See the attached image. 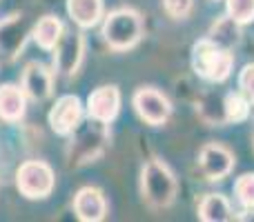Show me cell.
I'll return each mask as SVG.
<instances>
[{"label": "cell", "mask_w": 254, "mask_h": 222, "mask_svg": "<svg viewBox=\"0 0 254 222\" xmlns=\"http://www.w3.org/2000/svg\"><path fill=\"white\" fill-rule=\"evenodd\" d=\"M121 109V91L114 85H103L94 89L87 98V116L103 122H112Z\"/></svg>", "instance_id": "cell-11"}, {"label": "cell", "mask_w": 254, "mask_h": 222, "mask_svg": "<svg viewBox=\"0 0 254 222\" xmlns=\"http://www.w3.org/2000/svg\"><path fill=\"white\" fill-rule=\"evenodd\" d=\"M63 31H65V27L56 16H45L34 25V40L43 49H54L61 40Z\"/></svg>", "instance_id": "cell-18"}, {"label": "cell", "mask_w": 254, "mask_h": 222, "mask_svg": "<svg viewBox=\"0 0 254 222\" xmlns=\"http://www.w3.org/2000/svg\"><path fill=\"white\" fill-rule=\"evenodd\" d=\"M25 116V91L16 85H0V118L16 122Z\"/></svg>", "instance_id": "cell-16"}, {"label": "cell", "mask_w": 254, "mask_h": 222, "mask_svg": "<svg viewBox=\"0 0 254 222\" xmlns=\"http://www.w3.org/2000/svg\"><path fill=\"white\" fill-rule=\"evenodd\" d=\"M52 85H54V78H52V71L47 69L45 65L40 62H29L22 71V91L25 96H29L31 100L36 102H43L52 96Z\"/></svg>", "instance_id": "cell-13"}, {"label": "cell", "mask_w": 254, "mask_h": 222, "mask_svg": "<svg viewBox=\"0 0 254 222\" xmlns=\"http://www.w3.org/2000/svg\"><path fill=\"white\" fill-rule=\"evenodd\" d=\"M54 169L43 160H27L16 174L18 191L29 200L47 198L54 189Z\"/></svg>", "instance_id": "cell-5"}, {"label": "cell", "mask_w": 254, "mask_h": 222, "mask_svg": "<svg viewBox=\"0 0 254 222\" xmlns=\"http://www.w3.org/2000/svg\"><path fill=\"white\" fill-rule=\"evenodd\" d=\"M56 53H54V67L63 76H74L83 62L85 53V40L78 31H63L61 40L56 43Z\"/></svg>", "instance_id": "cell-7"}, {"label": "cell", "mask_w": 254, "mask_h": 222, "mask_svg": "<svg viewBox=\"0 0 254 222\" xmlns=\"http://www.w3.org/2000/svg\"><path fill=\"white\" fill-rule=\"evenodd\" d=\"M225 9L228 16L239 25H248L254 20V0H225Z\"/></svg>", "instance_id": "cell-21"}, {"label": "cell", "mask_w": 254, "mask_h": 222, "mask_svg": "<svg viewBox=\"0 0 254 222\" xmlns=\"http://www.w3.org/2000/svg\"><path fill=\"white\" fill-rule=\"evenodd\" d=\"M239 27L241 25H239L237 20H232L230 16H223L212 25L207 38H212L214 43H219L221 47H225V49H234L239 44V40H241V29H239Z\"/></svg>", "instance_id": "cell-17"}, {"label": "cell", "mask_w": 254, "mask_h": 222, "mask_svg": "<svg viewBox=\"0 0 254 222\" xmlns=\"http://www.w3.org/2000/svg\"><path fill=\"white\" fill-rule=\"evenodd\" d=\"M223 107H225V120L228 122H246L252 113V100L243 91H230L223 96Z\"/></svg>", "instance_id": "cell-19"}, {"label": "cell", "mask_w": 254, "mask_h": 222, "mask_svg": "<svg viewBox=\"0 0 254 222\" xmlns=\"http://www.w3.org/2000/svg\"><path fill=\"white\" fill-rule=\"evenodd\" d=\"M103 38L116 51H127V49L136 47L138 40L143 38L140 13L129 7L112 11L103 22Z\"/></svg>", "instance_id": "cell-4"}, {"label": "cell", "mask_w": 254, "mask_h": 222, "mask_svg": "<svg viewBox=\"0 0 254 222\" xmlns=\"http://www.w3.org/2000/svg\"><path fill=\"white\" fill-rule=\"evenodd\" d=\"M134 109L143 122L152 127H161L172 116V105L165 93L154 87H140L134 93Z\"/></svg>", "instance_id": "cell-6"}, {"label": "cell", "mask_w": 254, "mask_h": 222, "mask_svg": "<svg viewBox=\"0 0 254 222\" xmlns=\"http://www.w3.org/2000/svg\"><path fill=\"white\" fill-rule=\"evenodd\" d=\"M196 111H198V116H201L205 122H210V125H223V122H228L225 120L223 98L214 96V93L203 96L201 102H198V107H196Z\"/></svg>", "instance_id": "cell-20"}, {"label": "cell", "mask_w": 254, "mask_h": 222, "mask_svg": "<svg viewBox=\"0 0 254 222\" xmlns=\"http://www.w3.org/2000/svg\"><path fill=\"white\" fill-rule=\"evenodd\" d=\"M198 218L203 222H228V220H234V211L225 196L207 193L198 202Z\"/></svg>", "instance_id": "cell-15"}, {"label": "cell", "mask_w": 254, "mask_h": 222, "mask_svg": "<svg viewBox=\"0 0 254 222\" xmlns=\"http://www.w3.org/2000/svg\"><path fill=\"white\" fill-rule=\"evenodd\" d=\"M192 7H194V0H163V9L170 18L174 20H183L192 13Z\"/></svg>", "instance_id": "cell-23"}, {"label": "cell", "mask_w": 254, "mask_h": 222, "mask_svg": "<svg viewBox=\"0 0 254 222\" xmlns=\"http://www.w3.org/2000/svg\"><path fill=\"white\" fill-rule=\"evenodd\" d=\"M31 34V22L25 16H9L0 22V60L11 62L25 47L27 36Z\"/></svg>", "instance_id": "cell-8"}, {"label": "cell", "mask_w": 254, "mask_h": 222, "mask_svg": "<svg viewBox=\"0 0 254 222\" xmlns=\"http://www.w3.org/2000/svg\"><path fill=\"white\" fill-rule=\"evenodd\" d=\"M198 165H201L203 176L207 180H212V182H216V180H223L230 176V171L234 167V156L223 144L210 142L198 153Z\"/></svg>", "instance_id": "cell-9"}, {"label": "cell", "mask_w": 254, "mask_h": 222, "mask_svg": "<svg viewBox=\"0 0 254 222\" xmlns=\"http://www.w3.org/2000/svg\"><path fill=\"white\" fill-rule=\"evenodd\" d=\"M234 53L212 38H201L192 47V69L205 83H225L232 74Z\"/></svg>", "instance_id": "cell-1"}, {"label": "cell", "mask_w": 254, "mask_h": 222, "mask_svg": "<svg viewBox=\"0 0 254 222\" xmlns=\"http://www.w3.org/2000/svg\"><path fill=\"white\" fill-rule=\"evenodd\" d=\"M74 214L83 222H98L107 214V200L101 189L83 187L74 196Z\"/></svg>", "instance_id": "cell-12"}, {"label": "cell", "mask_w": 254, "mask_h": 222, "mask_svg": "<svg viewBox=\"0 0 254 222\" xmlns=\"http://www.w3.org/2000/svg\"><path fill=\"white\" fill-rule=\"evenodd\" d=\"M234 196L246 209H254V174H243L234 182Z\"/></svg>", "instance_id": "cell-22"}, {"label": "cell", "mask_w": 254, "mask_h": 222, "mask_svg": "<svg viewBox=\"0 0 254 222\" xmlns=\"http://www.w3.org/2000/svg\"><path fill=\"white\" fill-rule=\"evenodd\" d=\"M239 87H241V91L250 98L254 105V62L252 65H246L241 69V74H239Z\"/></svg>", "instance_id": "cell-24"}, {"label": "cell", "mask_w": 254, "mask_h": 222, "mask_svg": "<svg viewBox=\"0 0 254 222\" xmlns=\"http://www.w3.org/2000/svg\"><path fill=\"white\" fill-rule=\"evenodd\" d=\"M140 193L156 209H165L176 200L179 182L163 160L154 158V160L145 162L143 171H140Z\"/></svg>", "instance_id": "cell-3"}, {"label": "cell", "mask_w": 254, "mask_h": 222, "mask_svg": "<svg viewBox=\"0 0 254 222\" xmlns=\"http://www.w3.org/2000/svg\"><path fill=\"white\" fill-rule=\"evenodd\" d=\"M110 122L96 120V118H89L87 122H80L74 129V138L69 142L67 149V158H69L71 167H83L94 162L103 151H105L107 142H110V129H107Z\"/></svg>", "instance_id": "cell-2"}, {"label": "cell", "mask_w": 254, "mask_h": 222, "mask_svg": "<svg viewBox=\"0 0 254 222\" xmlns=\"http://www.w3.org/2000/svg\"><path fill=\"white\" fill-rule=\"evenodd\" d=\"M83 122V102L76 96H63L49 111V125L58 135H69Z\"/></svg>", "instance_id": "cell-10"}, {"label": "cell", "mask_w": 254, "mask_h": 222, "mask_svg": "<svg viewBox=\"0 0 254 222\" xmlns=\"http://www.w3.org/2000/svg\"><path fill=\"white\" fill-rule=\"evenodd\" d=\"M105 4L103 0H67V13L83 29L94 27L103 18Z\"/></svg>", "instance_id": "cell-14"}]
</instances>
